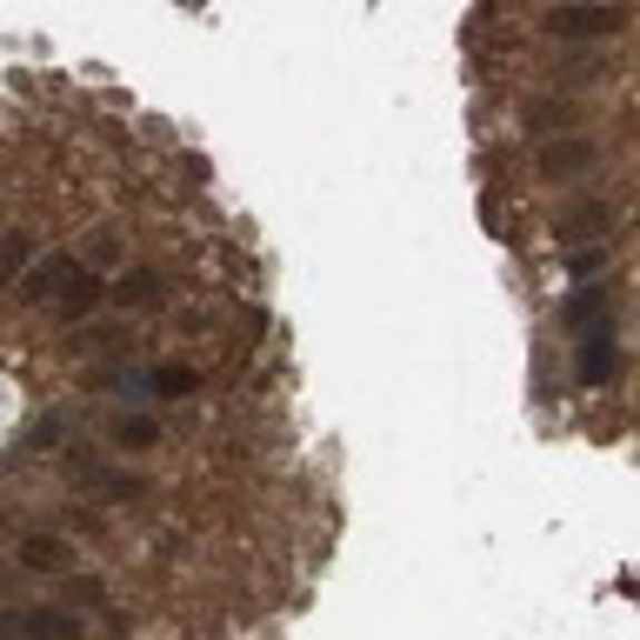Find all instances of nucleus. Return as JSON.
Masks as SVG:
<instances>
[{
    "mask_svg": "<svg viewBox=\"0 0 640 640\" xmlns=\"http://www.w3.org/2000/svg\"><path fill=\"white\" fill-rule=\"evenodd\" d=\"M548 33L554 40H614V33H628V7H614V0H561V7H548Z\"/></svg>",
    "mask_w": 640,
    "mask_h": 640,
    "instance_id": "f257e3e1",
    "label": "nucleus"
},
{
    "mask_svg": "<svg viewBox=\"0 0 640 640\" xmlns=\"http://www.w3.org/2000/svg\"><path fill=\"white\" fill-rule=\"evenodd\" d=\"M621 367H628V354H621V341H614V321L581 327V354H574L581 387H608V381H621Z\"/></svg>",
    "mask_w": 640,
    "mask_h": 640,
    "instance_id": "f03ea898",
    "label": "nucleus"
},
{
    "mask_svg": "<svg viewBox=\"0 0 640 640\" xmlns=\"http://www.w3.org/2000/svg\"><path fill=\"white\" fill-rule=\"evenodd\" d=\"M73 254H33V274H20V301L27 307H53L60 301V287L73 280Z\"/></svg>",
    "mask_w": 640,
    "mask_h": 640,
    "instance_id": "7ed1b4c3",
    "label": "nucleus"
},
{
    "mask_svg": "<svg viewBox=\"0 0 640 640\" xmlns=\"http://www.w3.org/2000/svg\"><path fill=\"white\" fill-rule=\"evenodd\" d=\"M588 167H594V140H588V134H561V140L541 147V174H548V180H574V174H588Z\"/></svg>",
    "mask_w": 640,
    "mask_h": 640,
    "instance_id": "20e7f679",
    "label": "nucleus"
},
{
    "mask_svg": "<svg viewBox=\"0 0 640 640\" xmlns=\"http://www.w3.org/2000/svg\"><path fill=\"white\" fill-rule=\"evenodd\" d=\"M27 574H73V548L60 534H20V554H13Z\"/></svg>",
    "mask_w": 640,
    "mask_h": 640,
    "instance_id": "39448f33",
    "label": "nucleus"
},
{
    "mask_svg": "<svg viewBox=\"0 0 640 640\" xmlns=\"http://www.w3.org/2000/svg\"><path fill=\"white\" fill-rule=\"evenodd\" d=\"M100 301H107V280H100V274H87V267H73V280L60 287L53 314H60V321H87V314H93Z\"/></svg>",
    "mask_w": 640,
    "mask_h": 640,
    "instance_id": "423d86ee",
    "label": "nucleus"
},
{
    "mask_svg": "<svg viewBox=\"0 0 640 640\" xmlns=\"http://www.w3.org/2000/svg\"><path fill=\"white\" fill-rule=\"evenodd\" d=\"M0 634H60V640H73L80 621H73L67 608H27V614H0Z\"/></svg>",
    "mask_w": 640,
    "mask_h": 640,
    "instance_id": "0eeeda50",
    "label": "nucleus"
},
{
    "mask_svg": "<svg viewBox=\"0 0 640 640\" xmlns=\"http://www.w3.org/2000/svg\"><path fill=\"white\" fill-rule=\"evenodd\" d=\"M200 387V374L187 367V361H160V367H147V394L154 401H187Z\"/></svg>",
    "mask_w": 640,
    "mask_h": 640,
    "instance_id": "6e6552de",
    "label": "nucleus"
},
{
    "mask_svg": "<svg viewBox=\"0 0 640 640\" xmlns=\"http://www.w3.org/2000/svg\"><path fill=\"white\" fill-rule=\"evenodd\" d=\"M608 220H614V207H608V200L568 207V220H561V240H601V234H608Z\"/></svg>",
    "mask_w": 640,
    "mask_h": 640,
    "instance_id": "1a4fd4ad",
    "label": "nucleus"
},
{
    "mask_svg": "<svg viewBox=\"0 0 640 640\" xmlns=\"http://www.w3.org/2000/svg\"><path fill=\"white\" fill-rule=\"evenodd\" d=\"M107 301H114V307H160L167 287H160L154 274H120V280L107 287Z\"/></svg>",
    "mask_w": 640,
    "mask_h": 640,
    "instance_id": "9d476101",
    "label": "nucleus"
},
{
    "mask_svg": "<svg viewBox=\"0 0 640 640\" xmlns=\"http://www.w3.org/2000/svg\"><path fill=\"white\" fill-rule=\"evenodd\" d=\"M608 321V280L594 274V287H574V301H568V327H601Z\"/></svg>",
    "mask_w": 640,
    "mask_h": 640,
    "instance_id": "9b49d317",
    "label": "nucleus"
},
{
    "mask_svg": "<svg viewBox=\"0 0 640 640\" xmlns=\"http://www.w3.org/2000/svg\"><path fill=\"white\" fill-rule=\"evenodd\" d=\"M114 441H120L127 454H147V447H160V427H154L147 414H127V421L114 427Z\"/></svg>",
    "mask_w": 640,
    "mask_h": 640,
    "instance_id": "f8f14e48",
    "label": "nucleus"
},
{
    "mask_svg": "<svg viewBox=\"0 0 640 640\" xmlns=\"http://www.w3.org/2000/svg\"><path fill=\"white\" fill-rule=\"evenodd\" d=\"M20 260H33V240L27 234H7L0 240V280H20Z\"/></svg>",
    "mask_w": 640,
    "mask_h": 640,
    "instance_id": "ddd939ff",
    "label": "nucleus"
},
{
    "mask_svg": "<svg viewBox=\"0 0 640 640\" xmlns=\"http://www.w3.org/2000/svg\"><path fill=\"white\" fill-rule=\"evenodd\" d=\"M561 120H568V107H561V100H541V107H528V127H534V134H554Z\"/></svg>",
    "mask_w": 640,
    "mask_h": 640,
    "instance_id": "4468645a",
    "label": "nucleus"
},
{
    "mask_svg": "<svg viewBox=\"0 0 640 640\" xmlns=\"http://www.w3.org/2000/svg\"><path fill=\"white\" fill-rule=\"evenodd\" d=\"M601 267H608V254H601V247H588V254H574V260H568V274H574V280H594Z\"/></svg>",
    "mask_w": 640,
    "mask_h": 640,
    "instance_id": "2eb2a0df",
    "label": "nucleus"
},
{
    "mask_svg": "<svg viewBox=\"0 0 640 640\" xmlns=\"http://www.w3.org/2000/svg\"><path fill=\"white\" fill-rule=\"evenodd\" d=\"M87 254H93V260H120V240H114V234H93Z\"/></svg>",
    "mask_w": 640,
    "mask_h": 640,
    "instance_id": "dca6fc26",
    "label": "nucleus"
}]
</instances>
